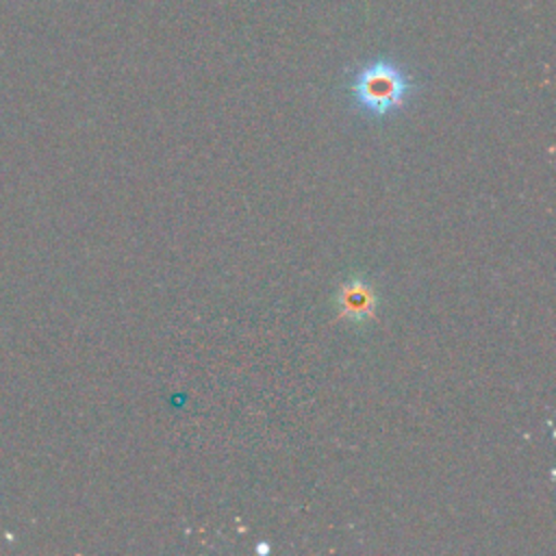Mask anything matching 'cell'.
Masks as SVG:
<instances>
[{
  "label": "cell",
  "mask_w": 556,
  "mask_h": 556,
  "mask_svg": "<svg viewBox=\"0 0 556 556\" xmlns=\"http://www.w3.org/2000/svg\"><path fill=\"white\" fill-rule=\"evenodd\" d=\"M417 91L415 78L393 59H374L361 65L350 80L354 109L369 119H384L402 111Z\"/></svg>",
  "instance_id": "1"
},
{
  "label": "cell",
  "mask_w": 556,
  "mask_h": 556,
  "mask_svg": "<svg viewBox=\"0 0 556 556\" xmlns=\"http://www.w3.org/2000/svg\"><path fill=\"white\" fill-rule=\"evenodd\" d=\"M337 317L352 324V326H367L378 311L380 298L376 287L371 285V280H367L361 274L348 276L345 280H341V285L334 291L332 298Z\"/></svg>",
  "instance_id": "2"
}]
</instances>
